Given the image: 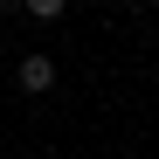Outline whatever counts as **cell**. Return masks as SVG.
<instances>
[{"label": "cell", "mask_w": 159, "mask_h": 159, "mask_svg": "<svg viewBox=\"0 0 159 159\" xmlns=\"http://www.w3.org/2000/svg\"><path fill=\"white\" fill-rule=\"evenodd\" d=\"M21 7H28L35 21H62V7H69V0H21Z\"/></svg>", "instance_id": "2"}, {"label": "cell", "mask_w": 159, "mask_h": 159, "mask_svg": "<svg viewBox=\"0 0 159 159\" xmlns=\"http://www.w3.org/2000/svg\"><path fill=\"white\" fill-rule=\"evenodd\" d=\"M14 83L28 90V97H42V90H56V62H48V56H21V69H14Z\"/></svg>", "instance_id": "1"}]
</instances>
